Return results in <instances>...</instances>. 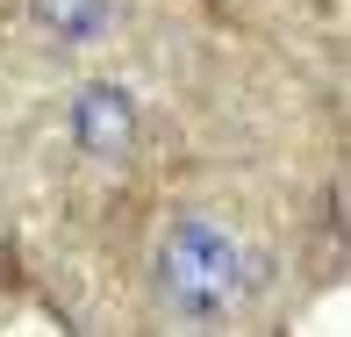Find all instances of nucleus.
Instances as JSON below:
<instances>
[{
    "instance_id": "nucleus-1",
    "label": "nucleus",
    "mask_w": 351,
    "mask_h": 337,
    "mask_svg": "<svg viewBox=\"0 0 351 337\" xmlns=\"http://www.w3.org/2000/svg\"><path fill=\"white\" fill-rule=\"evenodd\" d=\"M258 259L244 251V237L222 230L208 216H180L158 237V294L180 323H222L251 301Z\"/></svg>"
},
{
    "instance_id": "nucleus-2",
    "label": "nucleus",
    "mask_w": 351,
    "mask_h": 337,
    "mask_svg": "<svg viewBox=\"0 0 351 337\" xmlns=\"http://www.w3.org/2000/svg\"><path fill=\"white\" fill-rule=\"evenodd\" d=\"M72 143L86 158H101V165L130 158L136 151V101L122 86H108V79L79 86V101H72Z\"/></svg>"
},
{
    "instance_id": "nucleus-3",
    "label": "nucleus",
    "mask_w": 351,
    "mask_h": 337,
    "mask_svg": "<svg viewBox=\"0 0 351 337\" xmlns=\"http://www.w3.org/2000/svg\"><path fill=\"white\" fill-rule=\"evenodd\" d=\"M29 22L65 51H93L115 29V0H29Z\"/></svg>"
}]
</instances>
